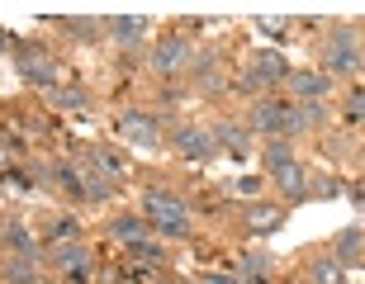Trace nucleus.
Listing matches in <instances>:
<instances>
[{
	"mask_svg": "<svg viewBox=\"0 0 365 284\" xmlns=\"http://www.w3.org/2000/svg\"><path fill=\"white\" fill-rule=\"evenodd\" d=\"M171 147H176L185 162H209L218 152L209 128H200V123H176V128H171Z\"/></svg>",
	"mask_w": 365,
	"mask_h": 284,
	"instance_id": "nucleus-6",
	"label": "nucleus"
},
{
	"mask_svg": "<svg viewBox=\"0 0 365 284\" xmlns=\"http://www.w3.org/2000/svg\"><path fill=\"white\" fill-rule=\"evenodd\" d=\"M5 284H38V265L34 261H10L5 256V275H0Z\"/></svg>",
	"mask_w": 365,
	"mask_h": 284,
	"instance_id": "nucleus-21",
	"label": "nucleus"
},
{
	"mask_svg": "<svg viewBox=\"0 0 365 284\" xmlns=\"http://www.w3.org/2000/svg\"><path fill=\"white\" fill-rule=\"evenodd\" d=\"M14 67L24 76L29 85H38V90H53L57 85V67L48 53H34V48H14Z\"/></svg>",
	"mask_w": 365,
	"mask_h": 284,
	"instance_id": "nucleus-7",
	"label": "nucleus"
},
{
	"mask_svg": "<svg viewBox=\"0 0 365 284\" xmlns=\"http://www.w3.org/2000/svg\"><path fill=\"white\" fill-rule=\"evenodd\" d=\"M294 162V147H289V137H266V147H261V166L266 171H280V166Z\"/></svg>",
	"mask_w": 365,
	"mask_h": 284,
	"instance_id": "nucleus-18",
	"label": "nucleus"
},
{
	"mask_svg": "<svg viewBox=\"0 0 365 284\" xmlns=\"http://www.w3.org/2000/svg\"><path fill=\"white\" fill-rule=\"evenodd\" d=\"M0 242H5V256H10V261H34V265L43 261V246L34 242L29 223H19V218H5V228H0Z\"/></svg>",
	"mask_w": 365,
	"mask_h": 284,
	"instance_id": "nucleus-8",
	"label": "nucleus"
},
{
	"mask_svg": "<svg viewBox=\"0 0 365 284\" xmlns=\"http://www.w3.org/2000/svg\"><path fill=\"white\" fill-rule=\"evenodd\" d=\"M209 137H214V147L232 152V157L242 162V152H247V123H237V119H218L214 128H209Z\"/></svg>",
	"mask_w": 365,
	"mask_h": 284,
	"instance_id": "nucleus-14",
	"label": "nucleus"
},
{
	"mask_svg": "<svg viewBox=\"0 0 365 284\" xmlns=\"http://www.w3.org/2000/svg\"><path fill=\"white\" fill-rule=\"evenodd\" d=\"M48 95H53V105H62V109H86L91 105V95L76 90V85H53Z\"/></svg>",
	"mask_w": 365,
	"mask_h": 284,
	"instance_id": "nucleus-22",
	"label": "nucleus"
},
{
	"mask_svg": "<svg viewBox=\"0 0 365 284\" xmlns=\"http://www.w3.org/2000/svg\"><path fill=\"white\" fill-rule=\"evenodd\" d=\"M138 261H148V265H162V246H152V242H133L128 246Z\"/></svg>",
	"mask_w": 365,
	"mask_h": 284,
	"instance_id": "nucleus-24",
	"label": "nucleus"
},
{
	"mask_svg": "<svg viewBox=\"0 0 365 284\" xmlns=\"http://www.w3.org/2000/svg\"><path fill=\"white\" fill-rule=\"evenodd\" d=\"M284 85H289V95H294V105H323V95L332 90L327 71H309V67L289 71V76H284Z\"/></svg>",
	"mask_w": 365,
	"mask_h": 284,
	"instance_id": "nucleus-10",
	"label": "nucleus"
},
{
	"mask_svg": "<svg viewBox=\"0 0 365 284\" xmlns=\"http://www.w3.org/2000/svg\"><path fill=\"white\" fill-rule=\"evenodd\" d=\"M91 166L100 171L105 180H119V176H128V162H123L119 152H109V147H95L91 152Z\"/></svg>",
	"mask_w": 365,
	"mask_h": 284,
	"instance_id": "nucleus-19",
	"label": "nucleus"
},
{
	"mask_svg": "<svg viewBox=\"0 0 365 284\" xmlns=\"http://www.w3.org/2000/svg\"><path fill=\"white\" fill-rule=\"evenodd\" d=\"M143 223H148V232H162L176 242L190 237V214L171 189H143Z\"/></svg>",
	"mask_w": 365,
	"mask_h": 284,
	"instance_id": "nucleus-1",
	"label": "nucleus"
},
{
	"mask_svg": "<svg viewBox=\"0 0 365 284\" xmlns=\"http://www.w3.org/2000/svg\"><path fill=\"white\" fill-rule=\"evenodd\" d=\"M323 57H327V71H332V76H356V71H361V38H356L351 28H337V33L327 38Z\"/></svg>",
	"mask_w": 365,
	"mask_h": 284,
	"instance_id": "nucleus-3",
	"label": "nucleus"
},
{
	"mask_svg": "<svg viewBox=\"0 0 365 284\" xmlns=\"http://www.w3.org/2000/svg\"><path fill=\"white\" fill-rule=\"evenodd\" d=\"M271 180H275V189H280L284 199H304V194H309V176H304V166H299V162L271 171Z\"/></svg>",
	"mask_w": 365,
	"mask_h": 284,
	"instance_id": "nucleus-15",
	"label": "nucleus"
},
{
	"mask_svg": "<svg viewBox=\"0 0 365 284\" xmlns=\"http://www.w3.org/2000/svg\"><path fill=\"white\" fill-rule=\"evenodd\" d=\"M242 228H247V237H275V232L284 228V204H271V199L247 204L242 209Z\"/></svg>",
	"mask_w": 365,
	"mask_h": 284,
	"instance_id": "nucleus-9",
	"label": "nucleus"
},
{
	"mask_svg": "<svg viewBox=\"0 0 365 284\" xmlns=\"http://www.w3.org/2000/svg\"><path fill=\"white\" fill-rule=\"evenodd\" d=\"M289 76V62H284L280 48H257V62L247 67V90H266V85H280Z\"/></svg>",
	"mask_w": 365,
	"mask_h": 284,
	"instance_id": "nucleus-4",
	"label": "nucleus"
},
{
	"mask_svg": "<svg viewBox=\"0 0 365 284\" xmlns=\"http://www.w3.org/2000/svg\"><path fill=\"white\" fill-rule=\"evenodd\" d=\"M109 33H114L123 48H138V43L148 38V19H138V14H119V19H109Z\"/></svg>",
	"mask_w": 365,
	"mask_h": 284,
	"instance_id": "nucleus-16",
	"label": "nucleus"
},
{
	"mask_svg": "<svg viewBox=\"0 0 365 284\" xmlns=\"http://www.w3.org/2000/svg\"><path fill=\"white\" fill-rule=\"evenodd\" d=\"M67 28H71V33H86V38L95 33V24H91V19H67Z\"/></svg>",
	"mask_w": 365,
	"mask_h": 284,
	"instance_id": "nucleus-25",
	"label": "nucleus"
},
{
	"mask_svg": "<svg viewBox=\"0 0 365 284\" xmlns=\"http://www.w3.org/2000/svg\"><path fill=\"white\" fill-rule=\"evenodd\" d=\"M109 232H114V237H119L123 246H133V242H148V223H143V218H114V223H109Z\"/></svg>",
	"mask_w": 365,
	"mask_h": 284,
	"instance_id": "nucleus-20",
	"label": "nucleus"
},
{
	"mask_svg": "<svg viewBox=\"0 0 365 284\" xmlns=\"http://www.w3.org/2000/svg\"><path fill=\"white\" fill-rule=\"evenodd\" d=\"M190 53H195V48H190L185 38H162L152 48V67L162 71V76H171V71H180L190 62Z\"/></svg>",
	"mask_w": 365,
	"mask_h": 284,
	"instance_id": "nucleus-12",
	"label": "nucleus"
},
{
	"mask_svg": "<svg viewBox=\"0 0 365 284\" xmlns=\"http://www.w3.org/2000/svg\"><path fill=\"white\" fill-rule=\"evenodd\" d=\"M247 133L284 137V100H275V95H257V105H252V114H247Z\"/></svg>",
	"mask_w": 365,
	"mask_h": 284,
	"instance_id": "nucleus-5",
	"label": "nucleus"
},
{
	"mask_svg": "<svg viewBox=\"0 0 365 284\" xmlns=\"http://www.w3.org/2000/svg\"><path fill=\"white\" fill-rule=\"evenodd\" d=\"M351 275H356V270H341L332 256H318V261L309 265V284H346Z\"/></svg>",
	"mask_w": 365,
	"mask_h": 284,
	"instance_id": "nucleus-17",
	"label": "nucleus"
},
{
	"mask_svg": "<svg viewBox=\"0 0 365 284\" xmlns=\"http://www.w3.org/2000/svg\"><path fill=\"white\" fill-rule=\"evenodd\" d=\"M114 137H119V142H128V147L152 152V147H162L166 128H162V119H157L152 109H123L119 119H114Z\"/></svg>",
	"mask_w": 365,
	"mask_h": 284,
	"instance_id": "nucleus-2",
	"label": "nucleus"
},
{
	"mask_svg": "<svg viewBox=\"0 0 365 284\" xmlns=\"http://www.w3.org/2000/svg\"><path fill=\"white\" fill-rule=\"evenodd\" d=\"M346 119L361 123V90H351V105H346Z\"/></svg>",
	"mask_w": 365,
	"mask_h": 284,
	"instance_id": "nucleus-26",
	"label": "nucleus"
},
{
	"mask_svg": "<svg viewBox=\"0 0 365 284\" xmlns=\"http://www.w3.org/2000/svg\"><path fill=\"white\" fill-rule=\"evenodd\" d=\"M361 251H365V232L361 228L337 232V242H332V261H337L341 270H361Z\"/></svg>",
	"mask_w": 365,
	"mask_h": 284,
	"instance_id": "nucleus-13",
	"label": "nucleus"
},
{
	"mask_svg": "<svg viewBox=\"0 0 365 284\" xmlns=\"http://www.w3.org/2000/svg\"><path fill=\"white\" fill-rule=\"evenodd\" d=\"M76 237H81V228H76V218H57V223H53V242H57V246L76 242Z\"/></svg>",
	"mask_w": 365,
	"mask_h": 284,
	"instance_id": "nucleus-23",
	"label": "nucleus"
},
{
	"mask_svg": "<svg viewBox=\"0 0 365 284\" xmlns=\"http://www.w3.org/2000/svg\"><path fill=\"white\" fill-rule=\"evenodd\" d=\"M53 270L71 275L76 284H86V275H91V251H86V242H67V246H53Z\"/></svg>",
	"mask_w": 365,
	"mask_h": 284,
	"instance_id": "nucleus-11",
	"label": "nucleus"
}]
</instances>
